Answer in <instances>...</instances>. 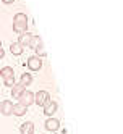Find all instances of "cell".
Masks as SVG:
<instances>
[{
    "mask_svg": "<svg viewBox=\"0 0 123 134\" xmlns=\"http://www.w3.org/2000/svg\"><path fill=\"white\" fill-rule=\"evenodd\" d=\"M13 31L16 34L28 31V15L26 13H16L13 16Z\"/></svg>",
    "mask_w": 123,
    "mask_h": 134,
    "instance_id": "cell-1",
    "label": "cell"
},
{
    "mask_svg": "<svg viewBox=\"0 0 123 134\" xmlns=\"http://www.w3.org/2000/svg\"><path fill=\"white\" fill-rule=\"evenodd\" d=\"M50 100V94L47 91H37L34 92V103L39 105V107H44V105Z\"/></svg>",
    "mask_w": 123,
    "mask_h": 134,
    "instance_id": "cell-2",
    "label": "cell"
},
{
    "mask_svg": "<svg viewBox=\"0 0 123 134\" xmlns=\"http://www.w3.org/2000/svg\"><path fill=\"white\" fill-rule=\"evenodd\" d=\"M28 68H29V71H39L41 68H42V58H39V57H36V55H33V57H29L28 58Z\"/></svg>",
    "mask_w": 123,
    "mask_h": 134,
    "instance_id": "cell-3",
    "label": "cell"
},
{
    "mask_svg": "<svg viewBox=\"0 0 123 134\" xmlns=\"http://www.w3.org/2000/svg\"><path fill=\"white\" fill-rule=\"evenodd\" d=\"M18 102H20L21 105H24V107H31V105L34 103V92H31V91L26 89L21 94V97L18 99Z\"/></svg>",
    "mask_w": 123,
    "mask_h": 134,
    "instance_id": "cell-4",
    "label": "cell"
},
{
    "mask_svg": "<svg viewBox=\"0 0 123 134\" xmlns=\"http://www.w3.org/2000/svg\"><path fill=\"white\" fill-rule=\"evenodd\" d=\"M57 108H58V103H57L55 100H49V102H47L45 105H44V107H42V113L45 115V116H52V115H55V111H57Z\"/></svg>",
    "mask_w": 123,
    "mask_h": 134,
    "instance_id": "cell-5",
    "label": "cell"
},
{
    "mask_svg": "<svg viewBox=\"0 0 123 134\" xmlns=\"http://www.w3.org/2000/svg\"><path fill=\"white\" fill-rule=\"evenodd\" d=\"M44 126H45V129H47V131L55 132V131H58V129H60V121L57 120L55 116H50V118H47V120H45Z\"/></svg>",
    "mask_w": 123,
    "mask_h": 134,
    "instance_id": "cell-6",
    "label": "cell"
},
{
    "mask_svg": "<svg viewBox=\"0 0 123 134\" xmlns=\"http://www.w3.org/2000/svg\"><path fill=\"white\" fill-rule=\"evenodd\" d=\"M13 111V102L12 100H3L0 102V113L3 115V116H10Z\"/></svg>",
    "mask_w": 123,
    "mask_h": 134,
    "instance_id": "cell-7",
    "label": "cell"
},
{
    "mask_svg": "<svg viewBox=\"0 0 123 134\" xmlns=\"http://www.w3.org/2000/svg\"><path fill=\"white\" fill-rule=\"evenodd\" d=\"M31 37H33L31 32L24 31V32H21L20 36H18V44H20L21 47H28V45H29V42H31Z\"/></svg>",
    "mask_w": 123,
    "mask_h": 134,
    "instance_id": "cell-8",
    "label": "cell"
},
{
    "mask_svg": "<svg viewBox=\"0 0 123 134\" xmlns=\"http://www.w3.org/2000/svg\"><path fill=\"white\" fill-rule=\"evenodd\" d=\"M26 111H28V107L21 105L20 102L13 103V111H12V115H15V116H24Z\"/></svg>",
    "mask_w": 123,
    "mask_h": 134,
    "instance_id": "cell-9",
    "label": "cell"
},
{
    "mask_svg": "<svg viewBox=\"0 0 123 134\" xmlns=\"http://www.w3.org/2000/svg\"><path fill=\"white\" fill-rule=\"evenodd\" d=\"M24 91H26V87H23L20 82L15 84L13 87H12V97H13V99H20V97H21V94H23Z\"/></svg>",
    "mask_w": 123,
    "mask_h": 134,
    "instance_id": "cell-10",
    "label": "cell"
},
{
    "mask_svg": "<svg viewBox=\"0 0 123 134\" xmlns=\"http://www.w3.org/2000/svg\"><path fill=\"white\" fill-rule=\"evenodd\" d=\"M20 132L21 134H31V132H34V123L33 121H24L21 124V128H20Z\"/></svg>",
    "mask_w": 123,
    "mask_h": 134,
    "instance_id": "cell-11",
    "label": "cell"
},
{
    "mask_svg": "<svg viewBox=\"0 0 123 134\" xmlns=\"http://www.w3.org/2000/svg\"><path fill=\"white\" fill-rule=\"evenodd\" d=\"M31 82H33V74L31 73H23L21 79H20V84L23 87H28V86H31Z\"/></svg>",
    "mask_w": 123,
    "mask_h": 134,
    "instance_id": "cell-12",
    "label": "cell"
},
{
    "mask_svg": "<svg viewBox=\"0 0 123 134\" xmlns=\"http://www.w3.org/2000/svg\"><path fill=\"white\" fill-rule=\"evenodd\" d=\"M0 76H2L3 79H7V78H12V76H15V71H13V68H12V66H3V68L0 70Z\"/></svg>",
    "mask_w": 123,
    "mask_h": 134,
    "instance_id": "cell-13",
    "label": "cell"
},
{
    "mask_svg": "<svg viewBox=\"0 0 123 134\" xmlns=\"http://www.w3.org/2000/svg\"><path fill=\"white\" fill-rule=\"evenodd\" d=\"M10 52H12L13 55H16V57H18V55H21V53L24 52V47H21L18 42H13V44L10 45Z\"/></svg>",
    "mask_w": 123,
    "mask_h": 134,
    "instance_id": "cell-14",
    "label": "cell"
},
{
    "mask_svg": "<svg viewBox=\"0 0 123 134\" xmlns=\"http://www.w3.org/2000/svg\"><path fill=\"white\" fill-rule=\"evenodd\" d=\"M34 50H36V57H39V58H42V57L47 55V52H45V49H44V44H42V42H41V44H37Z\"/></svg>",
    "mask_w": 123,
    "mask_h": 134,
    "instance_id": "cell-15",
    "label": "cell"
},
{
    "mask_svg": "<svg viewBox=\"0 0 123 134\" xmlns=\"http://www.w3.org/2000/svg\"><path fill=\"white\" fill-rule=\"evenodd\" d=\"M41 42H42L41 37H39V36H36V34H33L31 42H29V45H28V47H29V49H36V45H37V44H41Z\"/></svg>",
    "mask_w": 123,
    "mask_h": 134,
    "instance_id": "cell-16",
    "label": "cell"
},
{
    "mask_svg": "<svg viewBox=\"0 0 123 134\" xmlns=\"http://www.w3.org/2000/svg\"><path fill=\"white\" fill-rule=\"evenodd\" d=\"M3 84L7 86V87H13V86L16 84V82H15V76H12V78H7V79H3Z\"/></svg>",
    "mask_w": 123,
    "mask_h": 134,
    "instance_id": "cell-17",
    "label": "cell"
},
{
    "mask_svg": "<svg viewBox=\"0 0 123 134\" xmlns=\"http://www.w3.org/2000/svg\"><path fill=\"white\" fill-rule=\"evenodd\" d=\"M5 57V52H3V47H0V60Z\"/></svg>",
    "mask_w": 123,
    "mask_h": 134,
    "instance_id": "cell-18",
    "label": "cell"
},
{
    "mask_svg": "<svg viewBox=\"0 0 123 134\" xmlns=\"http://www.w3.org/2000/svg\"><path fill=\"white\" fill-rule=\"evenodd\" d=\"M2 2H3L5 5H12V3L15 2V0H2Z\"/></svg>",
    "mask_w": 123,
    "mask_h": 134,
    "instance_id": "cell-19",
    "label": "cell"
},
{
    "mask_svg": "<svg viewBox=\"0 0 123 134\" xmlns=\"http://www.w3.org/2000/svg\"><path fill=\"white\" fill-rule=\"evenodd\" d=\"M0 47H2V42H0Z\"/></svg>",
    "mask_w": 123,
    "mask_h": 134,
    "instance_id": "cell-20",
    "label": "cell"
},
{
    "mask_svg": "<svg viewBox=\"0 0 123 134\" xmlns=\"http://www.w3.org/2000/svg\"><path fill=\"white\" fill-rule=\"evenodd\" d=\"M31 134H34V132H31Z\"/></svg>",
    "mask_w": 123,
    "mask_h": 134,
    "instance_id": "cell-21",
    "label": "cell"
}]
</instances>
